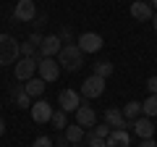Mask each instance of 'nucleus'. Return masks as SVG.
Returning <instances> with one entry per match:
<instances>
[{
	"label": "nucleus",
	"instance_id": "17",
	"mask_svg": "<svg viewBox=\"0 0 157 147\" xmlns=\"http://www.w3.org/2000/svg\"><path fill=\"white\" fill-rule=\"evenodd\" d=\"M84 126H78V124H73V126H66V139L71 142V145H81L84 142Z\"/></svg>",
	"mask_w": 157,
	"mask_h": 147
},
{
	"label": "nucleus",
	"instance_id": "2",
	"mask_svg": "<svg viewBox=\"0 0 157 147\" xmlns=\"http://www.w3.org/2000/svg\"><path fill=\"white\" fill-rule=\"evenodd\" d=\"M21 58V42L11 34H0V66H11Z\"/></svg>",
	"mask_w": 157,
	"mask_h": 147
},
{
	"label": "nucleus",
	"instance_id": "24",
	"mask_svg": "<svg viewBox=\"0 0 157 147\" xmlns=\"http://www.w3.org/2000/svg\"><path fill=\"white\" fill-rule=\"evenodd\" d=\"M34 55H37V47H34L32 45V42H24V45H21V58H34Z\"/></svg>",
	"mask_w": 157,
	"mask_h": 147
},
{
	"label": "nucleus",
	"instance_id": "34",
	"mask_svg": "<svg viewBox=\"0 0 157 147\" xmlns=\"http://www.w3.org/2000/svg\"><path fill=\"white\" fill-rule=\"evenodd\" d=\"M152 6H155V8H157V0H152Z\"/></svg>",
	"mask_w": 157,
	"mask_h": 147
},
{
	"label": "nucleus",
	"instance_id": "29",
	"mask_svg": "<svg viewBox=\"0 0 157 147\" xmlns=\"http://www.w3.org/2000/svg\"><path fill=\"white\" fill-rule=\"evenodd\" d=\"M58 37H60V42H71V40H73V34H71V29H63V32L58 34Z\"/></svg>",
	"mask_w": 157,
	"mask_h": 147
},
{
	"label": "nucleus",
	"instance_id": "20",
	"mask_svg": "<svg viewBox=\"0 0 157 147\" xmlns=\"http://www.w3.org/2000/svg\"><path fill=\"white\" fill-rule=\"evenodd\" d=\"M141 113L147 116V118H152V116H157V95H149L144 102H141Z\"/></svg>",
	"mask_w": 157,
	"mask_h": 147
},
{
	"label": "nucleus",
	"instance_id": "13",
	"mask_svg": "<svg viewBox=\"0 0 157 147\" xmlns=\"http://www.w3.org/2000/svg\"><path fill=\"white\" fill-rule=\"evenodd\" d=\"M131 16H134L136 21H152L155 11H152V6L144 3V0H134V3H131Z\"/></svg>",
	"mask_w": 157,
	"mask_h": 147
},
{
	"label": "nucleus",
	"instance_id": "9",
	"mask_svg": "<svg viewBox=\"0 0 157 147\" xmlns=\"http://www.w3.org/2000/svg\"><path fill=\"white\" fill-rule=\"evenodd\" d=\"M37 74V58H18L16 61V79L18 81H29Z\"/></svg>",
	"mask_w": 157,
	"mask_h": 147
},
{
	"label": "nucleus",
	"instance_id": "33",
	"mask_svg": "<svg viewBox=\"0 0 157 147\" xmlns=\"http://www.w3.org/2000/svg\"><path fill=\"white\" fill-rule=\"evenodd\" d=\"M152 24H155V34H157V13L152 16Z\"/></svg>",
	"mask_w": 157,
	"mask_h": 147
},
{
	"label": "nucleus",
	"instance_id": "5",
	"mask_svg": "<svg viewBox=\"0 0 157 147\" xmlns=\"http://www.w3.org/2000/svg\"><path fill=\"white\" fill-rule=\"evenodd\" d=\"M84 102L86 100H84V97H78V92H73V89H63L60 97H58V105H60V110H66V113H76Z\"/></svg>",
	"mask_w": 157,
	"mask_h": 147
},
{
	"label": "nucleus",
	"instance_id": "18",
	"mask_svg": "<svg viewBox=\"0 0 157 147\" xmlns=\"http://www.w3.org/2000/svg\"><path fill=\"white\" fill-rule=\"evenodd\" d=\"M11 95H13V100H16V108H32V102H34L32 97L26 95V89H24V87H13Z\"/></svg>",
	"mask_w": 157,
	"mask_h": 147
},
{
	"label": "nucleus",
	"instance_id": "1",
	"mask_svg": "<svg viewBox=\"0 0 157 147\" xmlns=\"http://www.w3.org/2000/svg\"><path fill=\"white\" fill-rule=\"evenodd\" d=\"M58 66L66 71H78L84 66V53L78 50V45H63L58 53Z\"/></svg>",
	"mask_w": 157,
	"mask_h": 147
},
{
	"label": "nucleus",
	"instance_id": "25",
	"mask_svg": "<svg viewBox=\"0 0 157 147\" xmlns=\"http://www.w3.org/2000/svg\"><path fill=\"white\" fill-rule=\"evenodd\" d=\"M92 131H94V134L97 137H100V139H107V134H110V126H107V124H102V126H94V129H92Z\"/></svg>",
	"mask_w": 157,
	"mask_h": 147
},
{
	"label": "nucleus",
	"instance_id": "23",
	"mask_svg": "<svg viewBox=\"0 0 157 147\" xmlns=\"http://www.w3.org/2000/svg\"><path fill=\"white\" fill-rule=\"evenodd\" d=\"M84 139H86V147H107V145H105V139H100V137H97L94 131H89V134H86Z\"/></svg>",
	"mask_w": 157,
	"mask_h": 147
},
{
	"label": "nucleus",
	"instance_id": "35",
	"mask_svg": "<svg viewBox=\"0 0 157 147\" xmlns=\"http://www.w3.org/2000/svg\"><path fill=\"white\" fill-rule=\"evenodd\" d=\"M144 3H149V6H152V0H144Z\"/></svg>",
	"mask_w": 157,
	"mask_h": 147
},
{
	"label": "nucleus",
	"instance_id": "21",
	"mask_svg": "<svg viewBox=\"0 0 157 147\" xmlns=\"http://www.w3.org/2000/svg\"><path fill=\"white\" fill-rule=\"evenodd\" d=\"M50 124L55 126L58 131H60V129H66V126H68V113H66V110H52V118H50Z\"/></svg>",
	"mask_w": 157,
	"mask_h": 147
},
{
	"label": "nucleus",
	"instance_id": "6",
	"mask_svg": "<svg viewBox=\"0 0 157 147\" xmlns=\"http://www.w3.org/2000/svg\"><path fill=\"white\" fill-rule=\"evenodd\" d=\"M29 110H32L34 124H50V118H52V105H50L47 100H42V97H39V100H34Z\"/></svg>",
	"mask_w": 157,
	"mask_h": 147
},
{
	"label": "nucleus",
	"instance_id": "22",
	"mask_svg": "<svg viewBox=\"0 0 157 147\" xmlns=\"http://www.w3.org/2000/svg\"><path fill=\"white\" fill-rule=\"evenodd\" d=\"M113 63L110 61H100V63H94V74L97 76H102V79H107V76H113Z\"/></svg>",
	"mask_w": 157,
	"mask_h": 147
},
{
	"label": "nucleus",
	"instance_id": "30",
	"mask_svg": "<svg viewBox=\"0 0 157 147\" xmlns=\"http://www.w3.org/2000/svg\"><path fill=\"white\" fill-rule=\"evenodd\" d=\"M58 147H71V142L66 139V134H60V137H58Z\"/></svg>",
	"mask_w": 157,
	"mask_h": 147
},
{
	"label": "nucleus",
	"instance_id": "15",
	"mask_svg": "<svg viewBox=\"0 0 157 147\" xmlns=\"http://www.w3.org/2000/svg\"><path fill=\"white\" fill-rule=\"evenodd\" d=\"M24 89H26V95L32 97V100H39V97L45 95V89H47V81H42L39 76H32V79L24 84Z\"/></svg>",
	"mask_w": 157,
	"mask_h": 147
},
{
	"label": "nucleus",
	"instance_id": "10",
	"mask_svg": "<svg viewBox=\"0 0 157 147\" xmlns=\"http://www.w3.org/2000/svg\"><path fill=\"white\" fill-rule=\"evenodd\" d=\"M60 37L58 34H47V37H42V45H39V58H52L60 53Z\"/></svg>",
	"mask_w": 157,
	"mask_h": 147
},
{
	"label": "nucleus",
	"instance_id": "32",
	"mask_svg": "<svg viewBox=\"0 0 157 147\" xmlns=\"http://www.w3.org/2000/svg\"><path fill=\"white\" fill-rule=\"evenodd\" d=\"M3 134H6V121L0 118V137H3Z\"/></svg>",
	"mask_w": 157,
	"mask_h": 147
},
{
	"label": "nucleus",
	"instance_id": "19",
	"mask_svg": "<svg viewBox=\"0 0 157 147\" xmlns=\"http://www.w3.org/2000/svg\"><path fill=\"white\" fill-rule=\"evenodd\" d=\"M123 116L128 121H136L141 116V102H136V100H131V102H126L123 105Z\"/></svg>",
	"mask_w": 157,
	"mask_h": 147
},
{
	"label": "nucleus",
	"instance_id": "4",
	"mask_svg": "<svg viewBox=\"0 0 157 147\" xmlns=\"http://www.w3.org/2000/svg\"><path fill=\"white\" fill-rule=\"evenodd\" d=\"M37 71H39V79L50 84V81H55V79H58L60 66H58L55 58H39V61H37Z\"/></svg>",
	"mask_w": 157,
	"mask_h": 147
},
{
	"label": "nucleus",
	"instance_id": "26",
	"mask_svg": "<svg viewBox=\"0 0 157 147\" xmlns=\"http://www.w3.org/2000/svg\"><path fill=\"white\" fill-rule=\"evenodd\" d=\"M32 147H52V139H50V137H37Z\"/></svg>",
	"mask_w": 157,
	"mask_h": 147
},
{
	"label": "nucleus",
	"instance_id": "14",
	"mask_svg": "<svg viewBox=\"0 0 157 147\" xmlns=\"http://www.w3.org/2000/svg\"><path fill=\"white\" fill-rule=\"evenodd\" d=\"M105 145L107 147H131V137H128L126 129H113L110 134H107Z\"/></svg>",
	"mask_w": 157,
	"mask_h": 147
},
{
	"label": "nucleus",
	"instance_id": "11",
	"mask_svg": "<svg viewBox=\"0 0 157 147\" xmlns=\"http://www.w3.org/2000/svg\"><path fill=\"white\" fill-rule=\"evenodd\" d=\"M105 124L110 126V129H126V126H131V121L123 116V110L107 108V110H105Z\"/></svg>",
	"mask_w": 157,
	"mask_h": 147
},
{
	"label": "nucleus",
	"instance_id": "3",
	"mask_svg": "<svg viewBox=\"0 0 157 147\" xmlns=\"http://www.w3.org/2000/svg\"><path fill=\"white\" fill-rule=\"evenodd\" d=\"M102 92H105V79L97 76V74H92V76H86V79L81 81V97H84V100H94Z\"/></svg>",
	"mask_w": 157,
	"mask_h": 147
},
{
	"label": "nucleus",
	"instance_id": "31",
	"mask_svg": "<svg viewBox=\"0 0 157 147\" xmlns=\"http://www.w3.org/2000/svg\"><path fill=\"white\" fill-rule=\"evenodd\" d=\"M139 147H157V142H155V139H141Z\"/></svg>",
	"mask_w": 157,
	"mask_h": 147
},
{
	"label": "nucleus",
	"instance_id": "36",
	"mask_svg": "<svg viewBox=\"0 0 157 147\" xmlns=\"http://www.w3.org/2000/svg\"><path fill=\"white\" fill-rule=\"evenodd\" d=\"M71 147H81V145H71Z\"/></svg>",
	"mask_w": 157,
	"mask_h": 147
},
{
	"label": "nucleus",
	"instance_id": "8",
	"mask_svg": "<svg viewBox=\"0 0 157 147\" xmlns=\"http://www.w3.org/2000/svg\"><path fill=\"white\" fill-rule=\"evenodd\" d=\"M13 18H16V21H34V18H37L34 0H18L16 8H13Z\"/></svg>",
	"mask_w": 157,
	"mask_h": 147
},
{
	"label": "nucleus",
	"instance_id": "27",
	"mask_svg": "<svg viewBox=\"0 0 157 147\" xmlns=\"http://www.w3.org/2000/svg\"><path fill=\"white\" fill-rule=\"evenodd\" d=\"M147 89H149V95H157V76H149L147 79Z\"/></svg>",
	"mask_w": 157,
	"mask_h": 147
},
{
	"label": "nucleus",
	"instance_id": "12",
	"mask_svg": "<svg viewBox=\"0 0 157 147\" xmlns=\"http://www.w3.org/2000/svg\"><path fill=\"white\" fill-rule=\"evenodd\" d=\"M131 126H134V131H136V137H139V139H152V134H155V124H152V118H136V121H131Z\"/></svg>",
	"mask_w": 157,
	"mask_h": 147
},
{
	"label": "nucleus",
	"instance_id": "16",
	"mask_svg": "<svg viewBox=\"0 0 157 147\" xmlns=\"http://www.w3.org/2000/svg\"><path fill=\"white\" fill-rule=\"evenodd\" d=\"M76 124H78V126H92V129H94V124H97V113L92 110L89 105H86V102L76 110Z\"/></svg>",
	"mask_w": 157,
	"mask_h": 147
},
{
	"label": "nucleus",
	"instance_id": "28",
	"mask_svg": "<svg viewBox=\"0 0 157 147\" xmlns=\"http://www.w3.org/2000/svg\"><path fill=\"white\" fill-rule=\"evenodd\" d=\"M29 42H32V45H34V47L39 50V45H42V34H39V32H34L32 37H29Z\"/></svg>",
	"mask_w": 157,
	"mask_h": 147
},
{
	"label": "nucleus",
	"instance_id": "7",
	"mask_svg": "<svg viewBox=\"0 0 157 147\" xmlns=\"http://www.w3.org/2000/svg\"><path fill=\"white\" fill-rule=\"evenodd\" d=\"M78 50L81 53H100L102 50V37L97 32H84V34H78Z\"/></svg>",
	"mask_w": 157,
	"mask_h": 147
}]
</instances>
